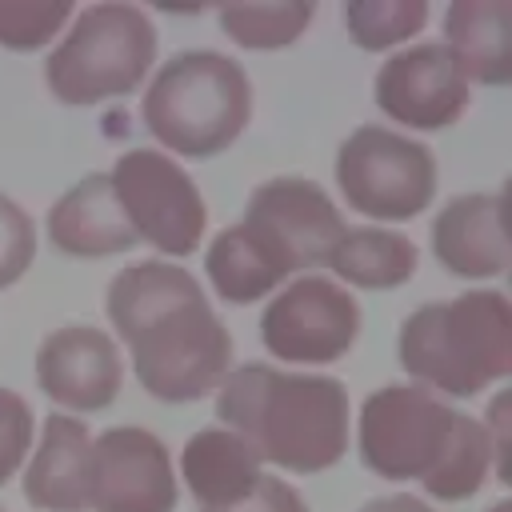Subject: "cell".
<instances>
[{
    "label": "cell",
    "instance_id": "obj_1",
    "mask_svg": "<svg viewBox=\"0 0 512 512\" xmlns=\"http://www.w3.org/2000/svg\"><path fill=\"white\" fill-rule=\"evenodd\" d=\"M108 320L132 352L140 388L164 404H188L220 388L232 336L196 276L172 260H140L112 276Z\"/></svg>",
    "mask_w": 512,
    "mask_h": 512
},
{
    "label": "cell",
    "instance_id": "obj_2",
    "mask_svg": "<svg viewBox=\"0 0 512 512\" xmlns=\"http://www.w3.org/2000/svg\"><path fill=\"white\" fill-rule=\"evenodd\" d=\"M216 416L256 460L288 472H324L348 452V392L336 376L240 364L216 388Z\"/></svg>",
    "mask_w": 512,
    "mask_h": 512
},
{
    "label": "cell",
    "instance_id": "obj_3",
    "mask_svg": "<svg viewBox=\"0 0 512 512\" xmlns=\"http://www.w3.org/2000/svg\"><path fill=\"white\" fill-rule=\"evenodd\" d=\"M396 352L412 384L476 396L512 372V304L496 288L420 304L400 324Z\"/></svg>",
    "mask_w": 512,
    "mask_h": 512
},
{
    "label": "cell",
    "instance_id": "obj_4",
    "mask_svg": "<svg viewBox=\"0 0 512 512\" xmlns=\"http://www.w3.org/2000/svg\"><path fill=\"white\" fill-rule=\"evenodd\" d=\"M140 116L168 152L208 160L224 152L252 116L248 72L212 48L176 52L152 76Z\"/></svg>",
    "mask_w": 512,
    "mask_h": 512
},
{
    "label": "cell",
    "instance_id": "obj_5",
    "mask_svg": "<svg viewBox=\"0 0 512 512\" xmlns=\"http://www.w3.org/2000/svg\"><path fill=\"white\" fill-rule=\"evenodd\" d=\"M156 64V28L136 4H92L44 60V80L60 104L84 108L140 88Z\"/></svg>",
    "mask_w": 512,
    "mask_h": 512
},
{
    "label": "cell",
    "instance_id": "obj_6",
    "mask_svg": "<svg viewBox=\"0 0 512 512\" xmlns=\"http://www.w3.org/2000/svg\"><path fill=\"white\" fill-rule=\"evenodd\" d=\"M456 424L460 412L436 392L420 384H384L360 404L356 448L368 472L428 484L456 440Z\"/></svg>",
    "mask_w": 512,
    "mask_h": 512
},
{
    "label": "cell",
    "instance_id": "obj_7",
    "mask_svg": "<svg viewBox=\"0 0 512 512\" xmlns=\"http://www.w3.org/2000/svg\"><path fill=\"white\" fill-rule=\"evenodd\" d=\"M336 184L352 212L384 224L412 220L436 196V156L428 144L380 124H360L336 152Z\"/></svg>",
    "mask_w": 512,
    "mask_h": 512
},
{
    "label": "cell",
    "instance_id": "obj_8",
    "mask_svg": "<svg viewBox=\"0 0 512 512\" xmlns=\"http://www.w3.org/2000/svg\"><path fill=\"white\" fill-rule=\"evenodd\" d=\"M112 196L136 232L160 256H192L204 240L208 208L192 176L160 148H128L108 172Z\"/></svg>",
    "mask_w": 512,
    "mask_h": 512
},
{
    "label": "cell",
    "instance_id": "obj_9",
    "mask_svg": "<svg viewBox=\"0 0 512 512\" xmlns=\"http://www.w3.org/2000/svg\"><path fill=\"white\" fill-rule=\"evenodd\" d=\"M240 228L280 280L324 264L344 236L340 208L316 180L304 176H272L252 188Z\"/></svg>",
    "mask_w": 512,
    "mask_h": 512
},
{
    "label": "cell",
    "instance_id": "obj_10",
    "mask_svg": "<svg viewBox=\"0 0 512 512\" xmlns=\"http://www.w3.org/2000/svg\"><path fill=\"white\" fill-rule=\"evenodd\" d=\"M360 336V304L328 276H296L260 312V340L288 364H332Z\"/></svg>",
    "mask_w": 512,
    "mask_h": 512
},
{
    "label": "cell",
    "instance_id": "obj_11",
    "mask_svg": "<svg viewBox=\"0 0 512 512\" xmlns=\"http://www.w3.org/2000/svg\"><path fill=\"white\" fill-rule=\"evenodd\" d=\"M84 496L92 512H176L168 448L148 428H108L88 444Z\"/></svg>",
    "mask_w": 512,
    "mask_h": 512
},
{
    "label": "cell",
    "instance_id": "obj_12",
    "mask_svg": "<svg viewBox=\"0 0 512 512\" xmlns=\"http://www.w3.org/2000/svg\"><path fill=\"white\" fill-rule=\"evenodd\" d=\"M376 108L420 132L452 128L468 108V80L460 76L456 60L440 40L412 44L396 56H388L372 80Z\"/></svg>",
    "mask_w": 512,
    "mask_h": 512
},
{
    "label": "cell",
    "instance_id": "obj_13",
    "mask_svg": "<svg viewBox=\"0 0 512 512\" xmlns=\"http://www.w3.org/2000/svg\"><path fill=\"white\" fill-rule=\"evenodd\" d=\"M124 364L116 340L92 324H68L40 340L36 384L44 396L68 412H100L116 400Z\"/></svg>",
    "mask_w": 512,
    "mask_h": 512
},
{
    "label": "cell",
    "instance_id": "obj_14",
    "mask_svg": "<svg viewBox=\"0 0 512 512\" xmlns=\"http://www.w3.org/2000/svg\"><path fill=\"white\" fill-rule=\"evenodd\" d=\"M432 252L460 280H496L512 264L504 228V192H468L448 200L432 220Z\"/></svg>",
    "mask_w": 512,
    "mask_h": 512
},
{
    "label": "cell",
    "instance_id": "obj_15",
    "mask_svg": "<svg viewBox=\"0 0 512 512\" xmlns=\"http://www.w3.org/2000/svg\"><path fill=\"white\" fill-rule=\"evenodd\" d=\"M48 236L64 256L76 260L120 256L140 244L112 196L108 172H88L48 208Z\"/></svg>",
    "mask_w": 512,
    "mask_h": 512
},
{
    "label": "cell",
    "instance_id": "obj_16",
    "mask_svg": "<svg viewBox=\"0 0 512 512\" xmlns=\"http://www.w3.org/2000/svg\"><path fill=\"white\" fill-rule=\"evenodd\" d=\"M444 48L464 80L500 88L512 80V4L456 0L444 12Z\"/></svg>",
    "mask_w": 512,
    "mask_h": 512
},
{
    "label": "cell",
    "instance_id": "obj_17",
    "mask_svg": "<svg viewBox=\"0 0 512 512\" xmlns=\"http://www.w3.org/2000/svg\"><path fill=\"white\" fill-rule=\"evenodd\" d=\"M92 432L84 420L52 412L40 432V448L24 472V500L40 512H84V468Z\"/></svg>",
    "mask_w": 512,
    "mask_h": 512
},
{
    "label": "cell",
    "instance_id": "obj_18",
    "mask_svg": "<svg viewBox=\"0 0 512 512\" xmlns=\"http://www.w3.org/2000/svg\"><path fill=\"white\" fill-rule=\"evenodd\" d=\"M180 476L200 508H232L252 496L260 472L256 452L228 428H200L180 452Z\"/></svg>",
    "mask_w": 512,
    "mask_h": 512
},
{
    "label": "cell",
    "instance_id": "obj_19",
    "mask_svg": "<svg viewBox=\"0 0 512 512\" xmlns=\"http://www.w3.org/2000/svg\"><path fill=\"white\" fill-rule=\"evenodd\" d=\"M416 260H420V252L404 232H392V228H344V236L336 240V248L324 260V268H332L352 288L388 292V288H400V284L412 280Z\"/></svg>",
    "mask_w": 512,
    "mask_h": 512
},
{
    "label": "cell",
    "instance_id": "obj_20",
    "mask_svg": "<svg viewBox=\"0 0 512 512\" xmlns=\"http://www.w3.org/2000/svg\"><path fill=\"white\" fill-rule=\"evenodd\" d=\"M204 272L212 280V288L228 300V304H252L260 296H268L272 288H280L284 280L264 264V256L252 248V240L244 236L240 224L216 232V240L204 252Z\"/></svg>",
    "mask_w": 512,
    "mask_h": 512
},
{
    "label": "cell",
    "instance_id": "obj_21",
    "mask_svg": "<svg viewBox=\"0 0 512 512\" xmlns=\"http://www.w3.org/2000/svg\"><path fill=\"white\" fill-rule=\"evenodd\" d=\"M228 40L240 48H288L312 20L308 0H264V4H224L216 12Z\"/></svg>",
    "mask_w": 512,
    "mask_h": 512
},
{
    "label": "cell",
    "instance_id": "obj_22",
    "mask_svg": "<svg viewBox=\"0 0 512 512\" xmlns=\"http://www.w3.org/2000/svg\"><path fill=\"white\" fill-rule=\"evenodd\" d=\"M496 468V456H492V436H488V424L460 412V424H456V440L440 464V472L424 484L428 496L436 500H468L476 496L488 476Z\"/></svg>",
    "mask_w": 512,
    "mask_h": 512
},
{
    "label": "cell",
    "instance_id": "obj_23",
    "mask_svg": "<svg viewBox=\"0 0 512 512\" xmlns=\"http://www.w3.org/2000/svg\"><path fill=\"white\" fill-rule=\"evenodd\" d=\"M428 20V0H352L344 4L348 40L364 52H384L416 36Z\"/></svg>",
    "mask_w": 512,
    "mask_h": 512
},
{
    "label": "cell",
    "instance_id": "obj_24",
    "mask_svg": "<svg viewBox=\"0 0 512 512\" xmlns=\"http://www.w3.org/2000/svg\"><path fill=\"white\" fill-rule=\"evenodd\" d=\"M68 16L72 0H0V44L12 52H32L48 44Z\"/></svg>",
    "mask_w": 512,
    "mask_h": 512
},
{
    "label": "cell",
    "instance_id": "obj_25",
    "mask_svg": "<svg viewBox=\"0 0 512 512\" xmlns=\"http://www.w3.org/2000/svg\"><path fill=\"white\" fill-rule=\"evenodd\" d=\"M36 260V224L32 216L0 192V288H12Z\"/></svg>",
    "mask_w": 512,
    "mask_h": 512
},
{
    "label": "cell",
    "instance_id": "obj_26",
    "mask_svg": "<svg viewBox=\"0 0 512 512\" xmlns=\"http://www.w3.org/2000/svg\"><path fill=\"white\" fill-rule=\"evenodd\" d=\"M32 448V408L20 392L0 388V484L16 476Z\"/></svg>",
    "mask_w": 512,
    "mask_h": 512
},
{
    "label": "cell",
    "instance_id": "obj_27",
    "mask_svg": "<svg viewBox=\"0 0 512 512\" xmlns=\"http://www.w3.org/2000/svg\"><path fill=\"white\" fill-rule=\"evenodd\" d=\"M200 512H308V504H304V496L288 480L260 476L248 500H240L232 508H200Z\"/></svg>",
    "mask_w": 512,
    "mask_h": 512
},
{
    "label": "cell",
    "instance_id": "obj_28",
    "mask_svg": "<svg viewBox=\"0 0 512 512\" xmlns=\"http://www.w3.org/2000/svg\"><path fill=\"white\" fill-rule=\"evenodd\" d=\"M360 512H432V504H424V500H416V496H408V492H392V496L368 500Z\"/></svg>",
    "mask_w": 512,
    "mask_h": 512
},
{
    "label": "cell",
    "instance_id": "obj_29",
    "mask_svg": "<svg viewBox=\"0 0 512 512\" xmlns=\"http://www.w3.org/2000/svg\"><path fill=\"white\" fill-rule=\"evenodd\" d=\"M488 512H512V504H508V500H500V504H492Z\"/></svg>",
    "mask_w": 512,
    "mask_h": 512
}]
</instances>
